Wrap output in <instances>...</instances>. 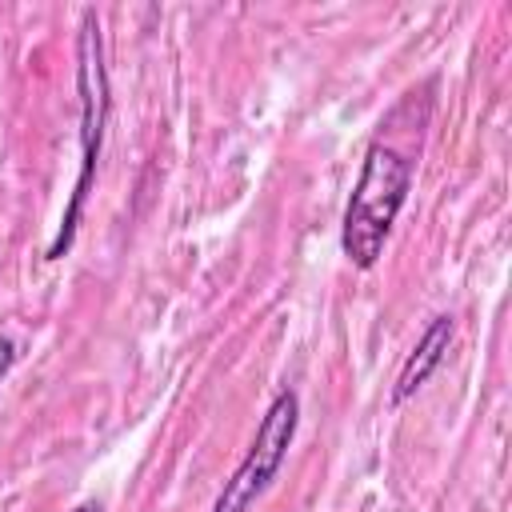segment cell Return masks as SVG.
<instances>
[{
	"instance_id": "5b68a950",
	"label": "cell",
	"mask_w": 512,
	"mask_h": 512,
	"mask_svg": "<svg viewBox=\"0 0 512 512\" xmlns=\"http://www.w3.org/2000/svg\"><path fill=\"white\" fill-rule=\"evenodd\" d=\"M12 364H16V340L12 336H0V384L12 372Z\"/></svg>"
},
{
	"instance_id": "3957f363",
	"label": "cell",
	"mask_w": 512,
	"mask_h": 512,
	"mask_svg": "<svg viewBox=\"0 0 512 512\" xmlns=\"http://www.w3.org/2000/svg\"><path fill=\"white\" fill-rule=\"evenodd\" d=\"M300 428V396L292 388H280L272 396V404L264 408L256 436L244 452V460L236 464V472L224 480L212 512H252V504L268 492V484L276 480V472L288 460V448L296 440Z\"/></svg>"
},
{
	"instance_id": "7a4b0ae2",
	"label": "cell",
	"mask_w": 512,
	"mask_h": 512,
	"mask_svg": "<svg viewBox=\"0 0 512 512\" xmlns=\"http://www.w3.org/2000/svg\"><path fill=\"white\" fill-rule=\"evenodd\" d=\"M76 92H80V176L72 184V200L60 216L56 236L48 240L44 260H64V252L76 244L80 212L88 200V188L96 180V160L104 144V124H108V68H104V40H100V20L92 8L80 16V40H76Z\"/></svg>"
},
{
	"instance_id": "6da1fadb",
	"label": "cell",
	"mask_w": 512,
	"mask_h": 512,
	"mask_svg": "<svg viewBox=\"0 0 512 512\" xmlns=\"http://www.w3.org/2000/svg\"><path fill=\"white\" fill-rule=\"evenodd\" d=\"M412 172H416L412 156L404 148H396L392 140L376 136L368 144L360 176H356L348 208H344V224H340V248L348 256V264L372 268L384 256L392 224L412 192Z\"/></svg>"
},
{
	"instance_id": "277c9868",
	"label": "cell",
	"mask_w": 512,
	"mask_h": 512,
	"mask_svg": "<svg viewBox=\"0 0 512 512\" xmlns=\"http://www.w3.org/2000/svg\"><path fill=\"white\" fill-rule=\"evenodd\" d=\"M448 344H452V316H436L424 328V336L416 340V348L404 356V364L396 372V384H392V404H404L408 396H416L428 384V376L444 364Z\"/></svg>"
},
{
	"instance_id": "8992f818",
	"label": "cell",
	"mask_w": 512,
	"mask_h": 512,
	"mask_svg": "<svg viewBox=\"0 0 512 512\" xmlns=\"http://www.w3.org/2000/svg\"><path fill=\"white\" fill-rule=\"evenodd\" d=\"M72 512H104V508H100V504H96V500H84V504H76V508H72Z\"/></svg>"
}]
</instances>
